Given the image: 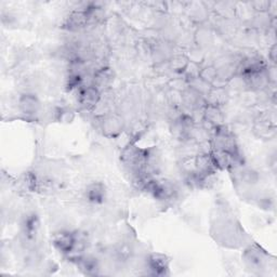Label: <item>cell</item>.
Listing matches in <instances>:
<instances>
[{
    "mask_svg": "<svg viewBox=\"0 0 277 277\" xmlns=\"http://www.w3.org/2000/svg\"><path fill=\"white\" fill-rule=\"evenodd\" d=\"M78 238L70 232H60L53 237V246L64 255H70L75 249Z\"/></svg>",
    "mask_w": 277,
    "mask_h": 277,
    "instance_id": "6da1fadb",
    "label": "cell"
},
{
    "mask_svg": "<svg viewBox=\"0 0 277 277\" xmlns=\"http://www.w3.org/2000/svg\"><path fill=\"white\" fill-rule=\"evenodd\" d=\"M18 107L24 115L33 117V116L39 113L41 103L37 95L33 93H24L18 99Z\"/></svg>",
    "mask_w": 277,
    "mask_h": 277,
    "instance_id": "7a4b0ae2",
    "label": "cell"
},
{
    "mask_svg": "<svg viewBox=\"0 0 277 277\" xmlns=\"http://www.w3.org/2000/svg\"><path fill=\"white\" fill-rule=\"evenodd\" d=\"M147 268L151 274L156 276H165L168 274L169 261L167 257L160 254H152L147 259Z\"/></svg>",
    "mask_w": 277,
    "mask_h": 277,
    "instance_id": "3957f363",
    "label": "cell"
},
{
    "mask_svg": "<svg viewBox=\"0 0 277 277\" xmlns=\"http://www.w3.org/2000/svg\"><path fill=\"white\" fill-rule=\"evenodd\" d=\"M107 195L106 186L102 182L90 183L85 191V196L87 201L91 204L100 205L105 202Z\"/></svg>",
    "mask_w": 277,
    "mask_h": 277,
    "instance_id": "277c9868",
    "label": "cell"
},
{
    "mask_svg": "<svg viewBox=\"0 0 277 277\" xmlns=\"http://www.w3.org/2000/svg\"><path fill=\"white\" fill-rule=\"evenodd\" d=\"M89 23V17L86 10H75L69 13L65 21V28L69 30H78L85 27Z\"/></svg>",
    "mask_w": 277,
    "mask_h": 277,
    "instance_id": "5b68a950",
    "label": "cell"
},
{
    "mask_svg": "<svg viewBox=\"0 0 277 277\" xmlns=\"http://www.w3.org/2000/svg\"><path fill=\"white\" fill-rule=\"evenodd\" d=\"M78 100L83 107L92 108L100 101V90L94 86L86 87L79 92Z\"/></svg>",
    "mask_w": 277,
    "mask_h": 277,
    "instance_id": "8992f818",
    "label": "cell"
},
{
    "mask_svg": "<svg viewBox=\"0 0 277 277\" xmlns=\"http://www.w3.org/2000/svg\"><path fill=\"white\" fill-rule=\"evenodd\" d=\"M193 128H194V121H193L190 116L184 115L175 121L173 132L179 135V137H185V135L190 134Z\"/></svg>",
    "mask_w": 277,
    "mask_h": 277,
    "instance_id": "52a82bcc",
    "label": "cell"
},
{
    "mask_svg": "<svg viewBox=\"0 0 277 277\" xmlns=\"http://www.w3.org/2000/svg\"><path fill=\"white\" fill-rule=\"evenodd\" d=\"M113 79L114 78H113L112 70L109 68H102V69L98 70V72H96L94 75V78H93L94 85L93 86L100 90L102 88L107 87L109 83L113 81Z\"/></svg>",
    "mask_w": 277,
    "mask_h": 277,
    "instance_id": "ba28073f",
    "label": "cell"
},
{
    "mask_svg": "<svg viewBox=\"0 0 277 277\" xmlns=\"http://www.w3.org/2000/svg\"><path fill=\"white\" fill-rule=\"evenodd\" d=\"M23 229H24V233L27 238H29V240L34 238L37 234L38 229H39V220H38L37 216L36 215L27 216V218L24 220Z\"/></svg>",
    "mask_w": 277,
    "mask_h": 277,
    "instance_id": "9c48e42d",
    "label": "cell"
},
{
    "mask_svg": "<svg viewBox=\"0 0 277 277\" xmlns=\"http://www.w3.org/2000/svg\"><path fill=\"white\" fill-rule=\"evenodd\" d=\"M205 117L206 120L208 122H210L211 125H214L217 127L222 126V121H223V115L220 111V108L216 105H209L206 108L205 112Z\"/></svg>",
    "mask_w": 277,
    "mask_h": 277,
    "instance_id": "30bf717a",
    "label": "cell"
},
{
    "mask_svg": "<svg viewBox=\"0 0 277 277\" xmlns=\"http://www.w3.org/2000/svg\"><path fill=\"white\" fill-rule=\"evenodd\" d=\"M103 130H104L106 135L109 137H115L120 133L121 131V122L118 118L114 117H108L104 121H103Z\"/></svg>",
    "mask_w": 277,
    "mask_h": 277,
    "instance_id": "8fae6325",
    "label": "cell"
},
{
    "mask_svg": "<svg viewBox=\"0 0 277 277\" xmlns=\"http://www.w3.org/2000/svg\"><path fill=\"white\" fill-rule=\"evenodd\" d=\"M79 267L80 270L83 271L88 275H94L96 274V271L99 270L98 261L92 257H85L79 258Z\"/></svg>",
    "mask_w": 277,
    "mask_h": 277,
    "instance_id": "7c38bea8",
    "label": "cell"
},
{
    "mask_svg": "<svg viewBox=\"0 0 277 277\" xmlns=\"http://www.w3.org/2000/svg\"><path fill=\"white\" fill-rule=\"evenodd\" d=\"M245 259L246 262L249 263L250 267H260L263 261L262 254L259 250H247V253L245 254Z\"/></svg>",
    "mask_w": 277,
    "mask_h": 277,
    "instance_id": "4fadbf2b",
    "label": "cell"
},
{
    "mask_svg": "<svg viewBox=\"0 0 277 277\" xmlns=\"http://www.w3.org/2000/svg\"><path fill=\"white\" fill-rule=\"evenodd\" d=\"M56 119L61 122H70L74 119V112L69 108H59L56 112Z\"/></svg>",
    "mask_w": 277,
    "mask_h": 277,
    "instance_id": "5bb4252c",
    "label": "cell"
},
{
    "mask_svg": "<svg viewBox=\"0 0 277 277\" xmlns=\"http://www.w3.org/2000/svg\"><path fill=\"white\" fill-rule=\"evenodd\" d=\"M271 57H272V60H273V62H275V47H273V49H272V51H271Z\"/></svg>",
    "mask_w": 277,
    "mask_h": 277,
    "instance_id": "9a60e30c",
    "label": "cell"
}]
</instances>
